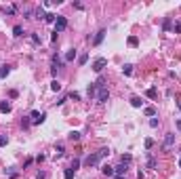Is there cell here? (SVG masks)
<instances>
[{"label": "cell", "mask_w": 181, "mask_h": 179, "mask_svg": "<svg viewBox=\"0 0 181 179\" xmlns=\"http://www.w3.org/2000/svg\"><path fill=\"white\" fill-rule=\"evenodd\" d=\"M95 99H97L99 103H105L107 99H110V91H107L105 86H99V84H97V97H95Z\"/></svg>", "instance_id": "3957f363"}, {"label": "cell", "mask_w": 181, "mask_h": 179, "mask_svg": "<svg viewBox=\"0 0 181 179\" xmlns=\"http://www.w3.org/2000/svg\"><path fill=\"white\" fill-rule=\"evenodd\" d=\"M122 72H124L126 76H131V74H133V65H131V63H126V65L122 68Z\"/></svg>", "instance_id": "484cf974"}, {"label": "cell", "mask_w": 181, "mask_h": 179, "mask_svg": "<svg viewBox=\"0 0 181 179\" xmlns=\"http://www.w3.org/2000/svg\"><path fill=\"white\" fill-rule=\"evenodd\" d=\"M105 156H110V150H107V148H101L99 152H95V154H88V156L84 158V164H86V166H97Z\"/></svg>", "instance_id": "6da1fadb"}, {"label": "cell", "mask_w": 181, "mask_h": 179, "mask_svg": "<svg viewBox=\"0 0 181 179\" xmlns=\"http://www.w3.org/2000/svg\"><path fill=\"white\" fill-rule=\"evenodd\" d=\"M129 44H131V47H137V44H139V38H137V36H131V38H129Z\"/></svg>", "instance_id": "f1b7e54d"}, {"label": "cell", "mask_w": 181, "mask_h": 179, "mask_svg": "<svg viewBox=\"0 0 181 179\" xmlns=\"http://www.w3.org/2000/svg\"><path fill=\"white\" fill-rule=\"evenodd\" d=\"M143 114L150 116V118H154V116H156V107H154V105H145V107H143Z\"/></svg>", "instance_id": "8fae6325"}, {"label": "cell", "mask_w": 181, "mask_h": 179, "mask_svg": "<svg viewBox=\"0 0 181 179\" xmlns=\"http://www.w3.org/2000/svg\"><path fill=\"white\" fill-rule=\"evenodd\" d=\"M34 19H47V13H44L42 8H36L34 11Z\"/></svg>", "instance_id": "2e32d148"}, {"label": "cell", "mask_w": 181, "mask_h": 179, "mask_svg": "<svg viewBox=\"0 0 181 179\" xmlns=\"http://www.w3.org/2000/svg\"><path fill=\"white\" fill-rule=\"evenodd\" d=\"M11 110H13V107H11L8 101H0V112H2V114H8Z\"/></svg>", "instance_id": "5bb4252c"}, {"label": "cell", "mask_w": 181, "mask_h": 179, "mask_svg": "<svg viewBox=\"0 0 181 179\" xmlns=\"http://www.w3.org/2000/svg\"><path fill=\"white\" fill-rule=\"evenodd\" d=\"M63 152H65L63 143H57V146H55V154H57V156H63Z\"/></svg>", "instance_id": "603a6c76"}, {"label": "cell", "mask_w": 181, "mask_h": 179, "mask_svg": "<svg viewBox=\"0 0 181 179\" xmlns=\"http://www.w3.org/2000/svg\"><path fill=\"white\" fill-rule=\"evenodd\" d=\"M76 55H78L76 49H70V51L65 53V57H63V61H74V59H76Z\"/></svg>", "instance_id": "7c38bea8"}, {"label": "cell", "mask_w": 181, "mask_h": 179, "mask_svg": "<svg viewBox=\"0 0 181 179\" xmlns=\"http://www.w3.org/2000/svg\"><path fill=\"white\" fill-rule=\"evenodd\" d=\"M8 143V137L6 135H0V146H6Z\"/></svg>", "instance_id": "74e56055"}, {"label": "cell", "mask_w": 181, "mask_h": 179, "mask_svg": "<svg viewBox=\"0 0 181 179\" xmlns=\"http://www.w3.org/2000/svg\"><path fill=\"white\" fill-rule=\"evenodd\" d=\"M23 15L28 17V19H34V17H32V15H34V8H25V11H23Z\"/></svg>", "instance_id": "d6a6232c"}, {"label": "cell", "mask_w": 181, "mask_h": 179, "mask_svg": "<svg viewBox=\"0 0 181 179\" xmlns=\"http://www.w3.org/2000/svg\"><path fill=\"white\" fill-rule=\"evenodd\" d=\"M156 166H158L156 158H152V156H150V158H148V169H156Z\"/></svg>", "instance_id": "cb8c5ba5"}, {"label": "cell", "mask_w": 181, "mask_h": 179, "mask_svg": "<svg viewBox=\"0 0 181 179\" xmlns=\"http://www.w3.org/2000/svg\"><path fill=\"white\" fill-rule=\"evenodd\" d=\"M55 19H57V15H53V13H47V23H55Z\"/></svg>", "instance_id": "d4e9b609"}, {"label": "cell", "mask_w": 181, "mask_h": 179, "mask_svg": "<svg viewBox=\"0 0 181 179\" xmlns=\"http://www.w3.org/2000/svg\"><path fill=\"white\" fill-rule=\"evenodd\" d=\"M30 38H32V42H34V44H40V42H42V40H40V36L36 34V32H34V34L30 36Z\"/></svg>", "instance_id": "f546056e"}, {"label": "cell", "mask_w": 181, "mask_h": 179, "mask_svg": "<svg viewBox=\"0 0 181 179\" xmlns=\"http://www.w3.org/2000/svg\"><path fill=\"white\" fill-rule=\"evenodd\" d=\"M177 105H179V107H181V99H179V101H177Z\"/></svg>", "instance_id": "b9f144b4"}, {"label": "cell", "mask_w": 181, "mask_h": 179, "mask_svg": "<svg viewBox=\"0 0 181 179\" xmlns=\"http://www.w3.org/2000/svg\"><path fill=\"white\" fill-rule=\"evenodd\" d=\"M105 34H107L105 30H99V32L93 36V44H95V47H99V44H101V42L105 40Z\"/></svg>", "instance_id": "8992f818"}, {"label": "cell", "mask_w": 181, "mask_h": 179, "mask_svg": "<svg viewBox=\"0 0 181 179\" xmlns=\"http://www.w3.org/2000/svg\"><path fill=\"white\" fill-rule=\"evenodd\" d=\"M114 179H126L124 175H114Z\"/></svg>", "instance_id": "ab89813d"}, {"label": "cell", "mask_w": 181, "mask_h": 179, "mask_svg": "<svg viewBox=\"0 0 181 179\" xmlns=\"http://www.w3.org/2000/svg\"><path fill=\"white\" fill-rule=\"evenodd\" d=\"M11 74V65H0V78H6Z\"/></svg>", "instance_id": "9a60e30c"}, {"label": "cell", "mask_w": 181, "mask_h": 179, "mask_svg": "<svg viewBox=\"0 0 181 179\" xmlns=\"http://www.w3.org/2000/svg\"><path fill=\"white\" fill-rule=\"evenodd\" d=\"M145 148H148V150L154 148V139H145Z\"/></svg>", "instance_id": "f35d334b"}, {"label": "cell", "mask_w": 181, "mask_h": 179, "mask_svg": "<svg viewBox=\"0 0 181 179\" xmlns=\"http://www.w3.org/2000/svg\"><path fill=\"white\" fill-rule=\"evenodd\" d=\"M74 169H65V171H63V177H65V179H74Z\"/></svg>", "instance_id": "7402d4cb"}, {"label": "cell", "mask_w": 181, "mask_h": 179, "mask_svg": "<svg viewBox=\"0 0 181 179\" xmlns=\"http://www.w3.org/2000/svg\"><path fill=\"white\" fill-rule=\"evenodd\" d=\"M126 171H129V164H116L114 166V175H126Z\"/></svg>", "instance_id": "52a82bcc"}, {"label": "cell", "mask_w": 181, "mask_h": 179, "mask_svg": "<svg viewBox=\"0 0 181 179\" xmlns=\"http://www.w3.org/2000/svg\"><path fill=\"white\" fill-rule=\"evenodd\" d=\"M68 99H74V101H80V93H76V91H72V93L68 95Z\"/></svg>", "instance_id": "4316f807"}, {"label": "cell", "mask_w": 181, "mask_h": 179, "mask_svg": "<svg viewBox=\"0 0 181 179\" xmlns=\"http://www.w3.org/2000/svg\"><path fill=\"white\" fill-rule=\"evenodd\" d=\"M4 175H6V177H11V179H15V177L19 175V173H17L15 169H4Z\"/></svg>", "instance_id": "ffe728a7"}, {"label": "cell", "mask_w": 181, "mask_h": 179, "mask_svg": "<svg viewBox=\"0 0 181 179\" xmlns=\"http://www.w3.org/2000/svg\"><path fill=\"white\" fill-rule=\"evenodd\" d=\"M131 105H133V107H143V99H141V97H137V95H133V97H131Z\"/></svg>", "instance_id": "30bf717a"}, {"label": "cell", "mask_w": 181, "mask_h": 179, "mask_svg": "<svg viewBox=\"0 0 181 179\" xmlns=\"http://www.w3.org/2000/svg\"><path fill=\"white\" fill-rule=\"evenodd\" d=\"M86 61H88V55H86V53H84V55H80V57H78V63H80V65H84Z\"/></svg>", "instance_id": "4dcf8cb0"}, {"label": "cell", "mask_w": 181, "mask_h": 179, "mask_svg": "<svg viewBox=\"0 0 181 179\" xmlns=\"http://www.w3.org/2000/svg\"><path fill=\"white\" fill-rule=\"evenodd\" d=\"M177 129H179V131H181V118H179V120H177Z\"/></svg>", "instance_id": "60d3db41"}, {"label": "cell", "mask_w": 181, "mask_h": 179, "mask_svg": "<svg viewBox=\"0 0 181 179\" xmlns=\"http://www.w3.org/2000/svg\"><path fill=\"white\" fill-rule=\"evenodd\" d=\"M30 118H32V124H42L44 120H47V114L38 112V110H32L30 112Z\"/></svg>", "instance_id": "7a4b0ae2"}, {"label": "cell", "mask_w": 181, "mask_h": 179, "mask_svg": "<svg viewBox=\"0 0 181 179\" xmlns=\"http://www.w3.org/2000/svg\"><path fill=\"white\" fill-rule=\"evenodd\" d=\"M145 95L150 97V99H156V88H148V91H145Z\"/></svg>", "instance_id": "83f0119b"}, {"label": "cell", "mask_w": 181, "mask_h": 179, "mask_svg": "<svg viewBox=\"0 0 181 179\" xmlns=\"http://www.w3.org/2000/svg\"><path fill=\"white\" fill-rule=\"evenodd\" d=\"M173 141H175V135H173V133H166V137H164V150H168L171 146H173Z\"/></svg>", "instance_id": "9c48e42d"}, {"label": "cell", "mask_w": 181, "mask_h": 179, "mask_svg": "<svg viewBox=\"0 0 181 179\" xmlns=\"http://www.w3.org/2000/svg\"><path fill=\"white\" fill-rule=\"evenodd\" d=\"M173 32H175V34H181V19H179V21L175 23V28H173Z\"/></svg>", "instance_id": "e575fe53"}, {"label": "cell", "mask_w": 181, "mask_h": 179, "mask_svg": "<svg viewBox=\"0 0 181 179\" xmlns=\"http://www.w3.org/2000/svg\"><path fill=\"white\" fill-rule=\"evenodd\" d=\"M0 11H4L6 15H15V6H6V8H0Z\"/></svg>", "instance_id": "1f68e13d"}, {"label": "cell", "mask_w": 181, "mask_h": 179, "mask_svg": "<svg viewBox=\"0 0 181 179\" xmlns=\"http://www.w3.org/2000/svg\"><path fill=\"white\" fill-rule=\"evenodd\" d=\"M78 166H80V160H76V158H74V160H72V166H70V169H74V171H76Z\"/></svg>", "instance_id": "8d00e7d4"}, {"label": "cell", "mask_w": 181, "mask_h": 179, "mask_svg": "<svg viewBox=\"0 0 181 179\" xmlns=\"http://www.w3.org/2000/svg\"><path fill=\"white\" fill-rule=\"evenodd\" d=\"M68 139H70V141H78V139H80V131H70Z\"/></svg>", "instance_id": "e0dca14e"}, {"label": "cell", "mask_w": 181, "mask_h": 179, "mask_svg": "<svg viewBox=\"0 0 181 179\" xmlns=\"http://www.w3.org/2000/svg\"><path fill=\"white\" fill-rule=\"evenodd\" d=\"M179 166H181V158H179Z\"/></svg>", "instance_id": "7bdbcfd3"}, {"label": "cell", "mask_w": 181, "mask_h": 179, "mask_svg": "<svg viewBox=\"0 0 181 179\" xmlns=\"http://www.w3.org/2000/svg\"><path fill=\"white\" fill-rule=\"evenodd\" d=\"M158 124H160V120H158V118H150V127H152V129H156Z\"/></svg>", "instance_id": "836d02e7"}, {"label": "cell", "mask_w": 181, "mask_h": 179, "mask_svg": "<svg viewBox=\"0 0 181 179\" xmlns=\"http://www.w3.org/2000/svg\"><path fill=\"white\" fill-rule=\"evenodd\" d=\"M13 36H15V38L23 36V28H21V25H15V28H13Z\"/></svg>", "instance_id": "ac0fdd59"}, {"label": "cell", "mask_w": 181, "mask_h": 179, "mask_svg": "<svg viewBox=\"0 0 181 179\" xmlns=\"http://www.w3.org/2000/svg\"><path fill=\"white\" fill-rule=\"evenodd\" d=\"M131 160H133L131 154H122V156H120V162H122V164H131Z\"/></svg>", "instance_id": "d6986e66"}, {"label": "cell", "mask_w": 181, "mask_h": 179, "mask_svg": "<svg viewBox=\"0 0 181 179\" xmlns=\"http://www.w3.org/2000/svg\"><path fill=\"white\" fill-rule=\"evenodd\" d=\"M30 124H32V120H28V118L21 120V127H23V129H30Z\"/></svg>", "instance_id": "d590c367"}, {"label": "cell", "mask_w": 181, "mask_h": 179, "mask_svg": "<svg viewBox=\"0 0 181 179\" xmlns=\"http://www.w3.org/2000/svg\"><path fill=\"white\" fill-rule=\"evenodd\" d=\"M107 65V59L105 57H97L95 61H93V72H97V74H101V70Z\"/></svg>", "instance_id": "5b68a950"}, {"label": "cell", "mask_w": 181, "mask_h": 179, "mask_svg": "<svg viewBox=\"0 0 181 179\" xmlns=\"http://www.w3.org/2000/svg\"><path fill=\"white\" fill-rule=\"evenodd\" d=\"M65 28H68V19H65L63 15H57V19H55V32H57V34H61Z\"/></svg>", "instance_id": "277c9868"}, {"label": "cell", "mask_w": 181, "mask_h": 179, "mask_svg": "<svg viewBox=\"0 0 181 179\" xmlns=\"http://www.w3.org/2000/svg\"><path fill=\"white\" fill-rule=\"evenodd\" d=\"M101 173H103V175H107V177H114V166L103 164V166H101Z\"/></svg>", "instance_id": "4fadbf2b"}, {"label": "cell", "mask_w": 181, "mask_h": 179, "mask_svg": "<svg viewBox=\"0 0 181 179\" xmlns=\"http://www.w3.org/2000/svg\"><path fill=\"white\" fill-rule=\"evenodd\" d=\"M51 91H61V82H59V80H53V82H51Z\"/></svg>", "instance_id": "44dd1931"}, {"label": "cell", "mask_w": 181, "mask_h": 179, "mask_svg": "<svg viewBox=\"0 0 181 179\" xmlns=\"http://www.w3.org/2000/svg\"><path fill=\"white\" fill-rule=\"evenodd\" d=\"M86 95L90 97V99H95V97H97V82H90V84H88V88H86Z\"/></svg>", "instance_id": "ba28073f"}]
</instances>
